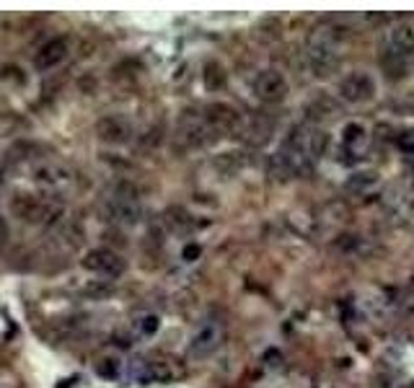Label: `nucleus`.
Listing matches in <instances>:
<instances>
[{
  "instance_id": "obj_6",
  "label": "nucleus",
  "mask_w": 414,
  "mask_h": 388,
  "mask_svg": "<svg viewBox=\"0 0 414 388\" xmlns=\"http://www.w3.org/2000/svg\"><path fill=\"white\" fill-rule=\"evenodd\" d=\"M207 122L215 127L217 135H220V132L233 135V132H241V130H244L241 114H238L233 107H228V104H213V107L207 109Z\"/></svg>"
},
{
  "instance_id": "obj_15",
  "label": "nucleus",
  "mask_w": 414,
  "mask_h": 388,
  "mask_svg": "<svg viewBox=\"0 0 414 388\" xmlns=\"http://www.w3.org/2000/svg\"><path fill=\"white\" fill-rule=\"evenodd\" d=\"M138 326H140V331H143V334H153V331L158 329V319H156V316H143Z\"/></svg>"
},
{
  "instance_id": "obj_5",
  "label": "nucleus",
  "mask_w": 414,
  "mask_h": 388,
  "mask_svg": "<svg viewBox=\"0 0 414 388\" xmlns=\"http://www.w3.org/2000/svg\"><path fill=\"white\" fill-rule=\"evenodd\" d=\"M220 342H223V326L217 321H207L205 326H199V331L192 337L189 355L192 358H207L220 347Z\"/></svg>"
},
{
  "instance_id": "obj_8",
  "label": "nucleus",
  "mask_w": 414,
  "mask_h": 388,
  "mask_svg": "<svg viewBox=\"0 0 414 388\" xmlns=\"http://www.w3.org/2000/svg\"><path fill=\"white\" fill-rule=\"evenodd\" d=\"M140 204L135 197H114L109 202V220H114L119 225H135L140 220Z\"/></svg>"
},
{
  "instance_id": "obj_2",
  "label": "nucleus",
  "mask_w": 414,
  "mask_h": 388,
  "mask_svg": "<svg viewBox=\"0 0 414 388\" xmlns=\"http://www.w3.org/2000/svg\"><path fill=\"white\" fill-rule=\"evenodd\" d=\"M83 267L91 272H96V274H101V277L114 280V277H119V274L125 272L127 264H125V259H122L117 252H111V249H93V252L86 254Z\"/></svg>"
},
{
  "instance_id": "obj_10",
  "label": "nucleus",
  "mask_w": 414,
  "mask_h": 388,
  "mask_svg": "<svg viewBox=\"0 0 414 388\" xmlns=\"http://www.w3.org/2000/svg\"><path fill=\"white\" fill-rule=\"evenodd\" d=\"M65 55H68V44H65L62 39H52V42H47V44L42 47L39 55H37V68L39 70L55 68V65H60V62L65 60Z\"/></svg>"
},
{
  "instance_id": "obj_12",
  "label": "nucleus",
  "mask_w": 414,
  "mask_h": 388,
  "mask_svg": "<svg viewBox=\"0 0 414 388\" xmlns=\"http://www.w3.org/2000/svg\"><path fill=\"white\" fill-rule=\"evenodd\" d=\"M306 114H308V122H316V125H318V122L332 119V116L336 114V107H334V101H332V98L321 96V98H316V101L308 104Z\"/></svg>"
},
{
  "instance_id": "obj_14",
  "label": "nucleus",
  "mask_w": 414,
  "mask_h": 388,
  "mask_svg": "<svg viewBox=\"0 0 414 388\" xmlns=\"http://www.w3.org/2000/svg\"><path fill=\"white\" fill-rule=\"evenodd\" d=\"M99 373H101V376H104V378H117V373H119L117 360H101Z\"/></svg>"
},
{
  "instance_id": "obj_17",
  "label": "nucleus",
  "mask_w": 414,
  "mask_h": 388,
  "mask_svg": "<svg viewBox=\"0 0 414 388\" xmlns=\"http://www.w3.org/2000/svg\"><path fill=\"white\" fill-rule=\"evenodd\" d=\"M6 238H8V228H6V223L0 220V246L6 243Z\"/></svg>"
},
{
  "instance_id": "obj_9",
  "label": "nucleus",
  "mask_w": 414,
  "mask_h": 388,
  "mask_svg": "<svg viewBox=\"0 0 414 388\" xmlns=\"http://www.w3.org/2000/svg\"><path fill=\"white\" fill-rule=\"evenodd\" d=\"M99 135L101 140H107V143H125V140H129V135H132V127H129V122L122 119V116H107L99 125Z\"/></svg>"
},
{
  "instance_id": "obj_3",
  "label": "nucleus",
  "mask_w": 414,
  "mask_h": 388,
  "mask_svg": "<svg viewBox=\"0 0 414 388\" xmlns=\"http://www.w3.org/2000/svg\"><path fill=\"white\" fill-rule=\"evenodd\" d=\"M254 94H257L259 101H264V104H280V101H285L287 96V80L282 73H277V70H264V73H259L257 80H254Z\"/></svg>"
},
{
  "instance_id": "obj_11",
  "label": "nucleus",
  "mask_w": 414,
  "mask_h": 388,
  "mask_svg": "<svg viewBox=\"0 0 414 388\" xmlns=\"http://www.w3.org/2000/svg\"><path fill=\"white\" fill-rule=\"evenodd\" d=\"M342 143L350 153H363L365 148H368V132H365L363 125H357V122H350V125L342 130Z\"/></svg>"
},
{
  "instance_id": "obj_7",
  "label": "nucleus",
  "mask_w": 414,
  "mask_h": 388,
  "mask_svg": "<svg viewBox=\"0 0 414 388\" xmlns=\"http://www.w3.org/2000/svg\"><path fill=\"white\" fill-rule=\"evenodd\" d=\"M386 44H388V55L394 58H406L409 52H414V24L402 21L394 29L386 34Z\"/></svg>"
},
{
  "instance_id": "obj_4",
  "label": "nucleus",
  "mask_w": 414,
  "mask_h": 388,
  "mask_svg": "<svg viewBox=\"0 0 414 388\" xmlns=\"http://www.w3.org/2000/svg\"><path fill=\"white\" fill-rule=\"evenodd\" d=\"M375 94V83L368 73H350V76L339 83V96L345 98L347 104H365L370 101Z\"/></svg>"
},
{
  "instance_id": "obj_1",
  "label": "nucleus",
  "mask_w": 414,
  "mask_h": 388,
  "mask_svg": "<svg viewBox=\"0 0 414 388\" xmlns=\"http://www.w3.org/2000/svg\"><path fill=\"white\" fill-rule=\"evenodd\" d=\"M306 58H308V68H311V73L316 78H329L336 70V65H339V55H336L334 42L326 39L321 31L311 37Z\"/></svg>"
},
{
  "instance_id": "obj_13",
  "label": "nucleus",
  "mask_w": 414,
  "mask_h": 388,
  "mask_svg": "<svg viewBox=\"0 0 414 388\" xmlns=\"http://www.w3.org/2000/svg\"><path fill=\"white\" fill-rule=\"evenodd\" d=\"M396 146L399 150L406 155H414V130H404V132H399L396 137Z\"/></svg>"
},
{
  "instance_id": "obj_16",
  "label": "nucleus",
  "mask_w": 414,
  "mask_h": 388,
  "mask_svg": "<svg viewBox=\"0 0 414 388\" xmlns=\"http://www.w3.org/2000/svg\"><path fill=\"white\" fill-rule=\"evenodd\" d=\"M197 256H199V246H187V249H184V259H187V262L197 259Z\"/></svg>"
}]
</instances>
